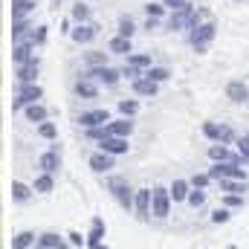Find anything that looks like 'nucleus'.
Segmentation results:
<instances>
[{
  "label": "nucleus",
  "mask_w": 249,
  "mask_h": 249,
  "mask_svg": "<svg viewBox=\"0 0 249 249\" xmlns=\"http://www.w3.org/2000/svg\"><path fill=\"white\" fill-rule=\"evenodd\" d=\"M214 35H217V23H214V20H203L200 26H194V29L188 32V41H191V47H194L197 53H206V47L214 41Z\"/></svg>",
  "instance_id": "nucleus-1"
},
{
  "label": "nucleus",
  "mask_w": 249,
  "mask_h": 249,
  "mask_svg": "<svg viewBox=\"0 0 249 249\" xmlns=\"http://www.w3.org/2000/svg\"><path fill=\"white\" fill-rule=\"evenodd\" d=\"M171 188H165V186H157V188H151V214L154 217H168V212H171Z\"/></svg>",
  "instance_id": "nucleus-2"
},
{
  "label": "nucleus",
  "mask_w": 249,
  "mask_h": 249,
  "mask_svg": "<svg viewBox=\"0 0 249 249\" xmlns=\"http://www.w3.org/2000/svg\"><path fill=\"white\" fill-rule=\"evenodd\" d=\"M41 96H44V90H41L38 84H20V90H18L15 102H12V110H23V107L35 105Z\"/></svg>",
  "instance_id": "nucleus-3"
},
{
  "label": "nucleus",
  "mask_w": 249,
  "mask_h": 249,
  "mask_svg": "<svg viewBox=\"0 0 249 249\" xmlns=\"http://www.w3.org/2000/svg\"><path fill=\"white\" fill-rule=\"evenodd\" d=\"M110 194L119 200V206H122L124 212H130L136 206V191L127 186L124 180H110Z\"/></svg>",
  "instance_id": "nucleus-4"
},
{
  "label": "nucleus",
  "mask_w": 249,
  "mask_h": 249,
  "mask_svg": "<svg viewBox=\"0 0 249 249\" xmlns=\"http://www.w3.org/2000/svg\"><path fill=\"white\" fill-rule=\"evenodd\" d=\"M87 75H93L99 84H105V87H113L119 78H124L122 75V70H113L110 64H105V67H90L87 70Z\"/></svg>",
  "instance_id": "nucleus-5"
},
{
  "label": "nucleus",
  "mask_w": 249,
  "mask_h": 249,
  "mask_svg": "<svg viewBox=\"0 0 249 249\" xmlns=\"http://www.w3.org/2000/svg\"><path fill=\"white\" fill-rule=\"evenodd\" d=\"M99 87H102V84H99L93 75L84 72V75L75 81V96H78V99H96V96H99Z\"/></svg>",
  "instance_id": "nucleus-6"
},
{
  "label": "nucleus",
  "mask_w": 249,
  "mask_h": 249,
  "mask_svg": "<svg viewBox=\"0 0 249 249\" xmlns=\"http://www.w3.org/2000/svg\"><path fill=\"white\" fill-rule=\"evenodd\" d=\"M99 148H102V151H107V154H113V157H122V154L130 151L127 136H105V139L99 142Z\"/></svg>",
  "instance_id": "nucleus-7"
},
{
  "label": "nucleus",
  "mask_w": 249,
  "mask_h": 249,
  "mask_svg": "<svg viewBox=\"0 0 249 249\" xmlns=\"http://www.w3.org/2000/svg\"><path fill=\"white\" fill-rule=\"evenodd\" d=\"M12 61L18 64H29V61H38L35 58V44L32 41H20V44H15V50H12Z\"/></svg>",
  "instance_id": "nucleus-8"
},
{
  "label": "nucleus",
  "mask_w": 249,
  "mask_h": 249,
  "mask_svg": "<svg viewBox=\"0 0 249 249\" xmlns=\"http://www.w3.org/2000/svg\"><path fill=\"white\" fill-rule=\"evenodd\" d=\"M113 160H116L113 154H107V151H102V148H99V151H96V154L90 157V168H93L96 174H107V171H110V168L116 165Z\"/></svg>",
  "instance_id": "nucleus-9"
},
{
  "label": "nucleus",
  "mask_w": 249,
  "mask_h": 249,
  "mask_svg": "<svg viewBox=\"0 0 249 249\" xmlns=\"http://www.w3.org/2000/svg\"><path fill=\"white\" fill-rule=\"evenodd\" d=\"M226 99L232 105H247L249 102V84H244V81H229L226 84Z\"/></svg>",
  "instance_id": "nucleus-10"
},
{
  "label": "nucleus",
  "mask_w": 249,
  "mask_h": 249,
  "mask_svg": "<svg viewBox=\"0 0 249 249\" xmlns=\"http://www.w3.org/2000/svg\"><path fill=\"white\" fill-rule=\"evenodd\" d=\"M32 32H35V26H32L26 18H20V20H12V44L32 41Z\"/></svg>",
  "instance_id": "nucleus-11"
},
{
  "label": "nucleus",
  "mask_w": 249,
  "mask_h": 249,
  "mask_svg": "<svg viewBox=\"0 0 249 249\" xmlns=\"http://www.w3.org/2000/svg\"><path fill=\"white\" fill-rule=\"evenodd\" d=\"M107 119H110L107 110H87V113L78 116V124L87 130V127H102V124H107Z\"/></svg>",
  "instance_id": "nucleus-12"
},
{
  "label": "nucleus",
  "mask_w": 249,
  "mask_h": 249,
  "mask_svg": "<svg viewBox=\"0 0 249 249\" xmlns=\"http://www.w3.org/2000/svg\"><path fill=\"white\" fill-rule=\"evenodd\" d=\"M70 38H72L75 44H90V41L96 38V26H90V23H78V26L70 29Z\"/></svg>",
  "instance_id": "nucleus-13"
},
{
  "label": "nucleus",
  "mask_w": 249,
  "mask_h": 249,
  "mask_svg": "<svg viewBox=\"0 0 249 249\" xmlns=\"http://www.w3.org/2000/svg\"><path fill=\"white\" fill-rule=\"evenodd\" d=\"M136 214L142 217V220H148L151 217V188H139L136 191Z\"/></svg>",
  "instance_id": "nucleus-14"
},
{
  "label": "nucleus",
  "mask_w": 249,
  "mask_h": 249,
  "mask_svg": "<svg viewBox=\"0 0 249 249\" xmlns=\"http://www.w3.org/2000/svg\"><path fill=\"white\" fill-rule=\"evenodd\" d=\"M15 75H18V84H35V78H38V61L20 64Z\"/></svg>",
  "instance_id": "nucleus-15"
},
{
  "label": "nucleus",
  "mask_w": 249,
  "mask_h": 249,
  "mask_svg": "<svg viewBox=\"0 0 249 249\" xmlns=\"http://www.w3.org/2000/svg\"><path fill=\"white\" fill-rule=\"evenodd\" d=\"M130 84H133V93H139V96H157V93H160V84L151 81L148 75H142V78H136V81H130Z\"/></svg>",
  "instance_id": "nucleus-16"
},
{
  "label": "nucleus",
  "mask_w": 249,
  "mask_h": 249,
  "mask_svg": "<svg viewBox=\"0 0 249 249\" xmlns=\"http://www.w3.org/2000/svg\"><path fill=\"white\" fill-rule=\"evenodd\" d=\"M41 168L47 171V174H55L58 171V165H61V154H58V148H53V151H47V154H41Z\"/></svg>",
  "instance_id": "nucleus-17"
},
{
  "label": "nucleus",
  "mask_w": 249,
  "mask_h": 249,
  "mask_svg": "<svg viewBox=\"0 0 249 249\" xmlns=\"http://www.w3.org/2000/svg\"><path fill=\"white\" fill-rule=\"evenodd\" d=\"M102 238H105V220L93 217V226H90V235H87V247L99 249L102 247Z\"/></svg>",
  "instance_id": "nucleus-18"
},
{
  "label": "nucleus",
  "mask_w": 249,
  "mask_h": 249,
  "mask_svg": "<svg viewBox=\"0 0 249 249\" xmlns=\"http://www.w3.org/2000/svg\"><path fill=\"white\" fill-rule=\"evenodd\" d=\"M107 130H110V136H130L133 133V119L130 116L113 119V122H107Z\"/></svg>",
  "instance_id": "nucleus-19"
},
{
  "label": "nucleus",
  "mask_w": 249,
  "mask_h": 249,
  "mask_svg": "<svg viewBox=\"0 0 249 249\" xmlns=\"http://www.w3.org/2000/svg\"><path fill=\"white\" fill-rule=\"evenodd\" d=\"M171 200H174V203H186L188 200V191H191V180H174V183H171Z\"/></svg>",
  "instance_id": "nucleus-20"
},
{
  "label": "nucleus",
  "mask_w": 249,
  "mask_h": 249,
  "mask_svg": "<svg viewBox=\"0 0 249 249\" xmlns=\"http://www.w3.org/2000/svg\"><path fill=\"white\" fill-rule=\"evenodd\" d=\"M107 50L113 53V55H130V38H124V35H116V38H110V44H107Z\"/></svg>",
  "instance_id": "nucleus-21"
},
{
  "label": "nucleus",
  "mask_w": 249,
  "mask_h": 249,
  "mask_svg": "<svg viewBox=\"0 0 249 249\" xmlns=\"http://www.w3.org/2000/svg\"><path fill=\"white\" fill-rule=\"evenodd\" d=\"M64 244L61 235H55V232H44V235H38V244L35 249H58Z\"/></svg>",
  "instance_id": "nucleus-22"
},
{
  "label": "nucleus",
  "mask_w": 249,
  "mask_h": 249,
  "mask_svg": "<svg viewBox=\"0 0 249 249\" xmlns=\"http://www.w3.org/2000/svg\"><path fill=\"white\" fill-rule=\"evenodd\" d=\"M29 12H35V0H18V3H12V20H20Z\"/></svg>",
  "instance_id": "nucleus-23"
},
{
  "label": "nucleus",
  "mask_w": 249,
  "mask_h": 249,
  "mask_svg": "<svg viewBox=\"0 0 249 249\" xmlns=\"http://www.w3.org/2000/svg\"><path fill=\"white\" fill-rule=\"evenodd\" d=\"M29 197H32V188L26 183H20V180H12V200L15 203H26Z\"/></svg>",
  "instance_id": "nucleus-24"
},
{
  "label": "nucleus",
  "mask_w": 249,
  "mask_h": 249,
  "mask_svg": "<svg viewBox=\"0 0 249 249\" xmlns=\"http://www.w3.org/2000/svg\"><path fill=\"white\" fill-rule=\"evenodd\" d=\"M247 180H235V177H223L220 180V191H226V194H244L247 191Z\"/></svg>",
  "instance_id": "nucleus-25"
},
{
  "label": "nucleus",
  "mask_w": 249,
  "mask_h": 249,
  "mask_svg": "<svg viewBox=\"0 0 249 249\" xmlns=\"http://www.w3.org/2000/svg\"><path fill=\"white\" fill-rule=\"evenodd\" d=\"M145 75H148L151 81L162 84V81H168V78H171V70H168V67H148V70H145Z\"/></svg>",
  "instance_id": "nucleus-26"
},
{
  "label": "nucleus",
  "mask_w": 249,
  "mask_h": 249,
  "mask_svg": "<svg viewBox=\"0 0 249 249\" xmlns=\"http://www.w3.org/2000/svg\"><path fill=\"white\" fill-rule=\"evenodd\" d=\"M35 244V232H18L12 238V249H29Z\"/></svg>",
  "instance_id": "nucleus-27"
},
{
  "label": "nucleus",
  "mask_w": 249,
  "mask_h": 249,
  "mask_svg": "<svg viewBox=\"0 0 249 249\" xmlns=\"http://www.w3.org/2000/svg\"><path fill=\"white\" fill-rule=\"evenodd\" d=\"M53 186H55V180H53V174H47V171L35 180V191H38V194H50Z\"/></svg>",
  "instance_id": "nucleus-28"
},
{
  "label": "nucleus",
  "mask_w": 249,
  "mask_h": 249,
  "mask_svg": "<svg viewBox=\"0 0 249 249\" xmlns=\"http://www.w3.org/2000/svg\"><path fill=\"white\" fill-rule=\"evenodd\" d=\"M26 119H29V122H35V124H41L44 119H47V110L35 102V105H29V107H26Z\"/></svg>",
  "instance_id": "nucleus-29"
},
{
  "label": "nucleus",
  "mask_w": 249,
  "mask_h": 249,
  "mask_svg": "<svg viewBox=\"0 0 249 249\" xmlns=\"http://www.w3.org/2000/svg\"><path fill=\"white\" fill-rule=\"evenodd\" d=\"M119 113L133 119V116L139 113V102H136V99H122V102H119Z\"/></svg>",
  "instance_id": "nucleus-30"
},
{
  "label": "nucleus",
  "mask_w": 249,
  "mask_h": 249,
  "mask_svg": "<svg viewBox=\"0 0 249 249\" xmlns=\"http://www.w3.org/2000/svg\"><path fill=\"white\" fill-rule=\"evenodd\" d=\"M72 20L87 23V20H90V6H87V3H75V6H72Z\"/></svg>",
  "instance_id": "nucleus-31"
},
{
  "label": "nucleus",
  "mask_w": 249,
  "mask_h": 249,
  "mask_svg": "<svg viewBox=\"0 0 249 249\" xmlns=\"http://www.w3.org/2000/svg\"><path fill=\"white\" fill-rule=\"evenodd\" d=\"M217 142H223V145H232V142H238V136H235L232 124H220V136H217Z\"/></svg>",
  "instance_id": "nucleus-32"
},
{
  "label": "nucleus",
  "mask_w": 249,
  "mask_h": 249,
  "mask_svg": "<svg viewBox=\"0 0 249 249\" xmlns=\"http://www.w3.org/2000/svg\"><path fill=\"white\" fill-rule=\"evenodd\" d=\"M186 203H188V206H194V209H197V206H203V203H206V191H203V188H191Z\"/></svg>",
  "instance_id": "nucleus-33"
},
{
  "label": "nucleus",
  "mask_w": 249,
  "mask_h": 249,
  "mask_svg": "<svg viewBox=\"0 0 249 249\" xmlns=\"http://www.w3.org/2000/svg\"><path fill=\"white\" fill-rule=\"evenodd\" d=\"M84 61L90 64V67H105L107 64V53H87Z\"/></svg>",
  "instance_id": "nucleus-34"
},
{
  "label": "nucleus",
  "mask_w": 249,
  "mask_h": 249,
  "mask_svg": "<svg viewBox=\"0 0 249 249\" xmlns=\"http://www.w3.org/2000/svg\"><path fill=\"white\" fill-rule=\"evenodd\" d=\"M127 64H133V67H139V70H148V67H151V58H148V55H139V53H130V55H127Z\"/></svg>",
  "instance_id": "nucleus-35"
},
{
  "label": "nucleus",
  "mask_w": 249,
  "mask_h": 249,
  "mask_svg": "<svg viewBox=\"0 0 249 249\" xmlns=\"http://www.w3.org/2000/svg\"><path fill=\"white\" fill-rule=\"evenodd\" d=\"M203 133H206V139L217 142V136H220V124L217 122H203Z\"/></svg>",
  "instance_id": "nucleus-36"
},
{
  "label": "nucleus",
  "mask_w": 249,
  "mask_h": 249,
  "mask_svg": "<svg viewBox=\"0 0 249 249\" xmlns=\"http://www.w3.org/2000/svg\"><path fill=\"white\" fill-rule=\"evenodd\" d=\"M133 32H136V23H133L130 18H122V20H119V35H124V38H133Z\"/></svg>",
  "instance_id": "nucleus-37"
},
{
  "label": "nucleus",
  "mask_w": 249,
  "mask_h": 249,
  "mask_svg": "<svg viewBox=\"0 0 249 249\" xmlns=\"http://www.w3.org/2000/svg\"><path fill=\"white\" fill-rule=\"evenodd\" d=\"M38 133H41L44 139H55V136H58V130H55V124L53 122H41L38 124Z\"/></svg>",
  "instance_id": "nucleus-38"
},
{
  "label": "nucleus",
  "mask_w": 249,
  "mask_h": 249,
  "mask_svg": "<svg viewBox=\"0 0 249 249\" xmlns=\"http://www.w3.org/2000/svg\"><path fill=\"white\" fill-rule=\"evenodd\" d=\"M145 15L148 18H162L165 15V3H148L145 6Z\"/></svg>",
  "instance_id": "nucleus-39"
},
{
  "label": "nucleus",
  "mask_w": 249,
  "mask_h": 249,
  "mask_svg": "<svg viewBox=\"0 0 249 249\" xmlns=\"http://www.w3.org/2000/svg\"><path fill=\"white\" fill-rule=\"evenodd\" d=\"M209 183H212V174L206 171V174H194L191 177V186L194 188H209Z\"/></svg>",
  "instance_id": "nucleus-40"
},
{
  "label": "nucleus",
  "mask_w": 249,
  "mask_h": 249,
  "mask_svg": "<svg viewBox=\"0 0 249 249\" xmlns=\"http://www.w3.org/2000/svg\"><path fill=\"white\" fill-rule=\"evenodd\" d=\"M105 136H110L107 124H102V127H87V139H105Z\"/></svg>",
  "instance_id": "nucleus-41"
},
{
  "label": "nucleus",
  "mask_w": 249,
  "mask_h": 249,
  "mask_svg": "<svg viewBox=\"0 0 249 249\" xmlns=\"http://www.w3.org/2000/svg\"><path fill=\"white\" fill-rule=\"evenodd\" d=\"M229 217H232V212H229L226 206H223V209H217V212H212V223H226Z\"/></svg>",
  "instance_id": "nucleus-42"
},
{
  "label": "nucleus",
  "mask_w": 249,
  "mask_h": 249,
  "mask_svg": "<svg viewBox=\"0 0 249 249\" xmlns=\"http://www.w3.org/2000/svg\"><path fill=\"white\" fill-rule=\"evenodd\" d=\"M238 151H241V157L249 162V133H244V136H238Z\"/></svg>",
  "instance_id": "nucleus-43"
},
{
  "label": "nucleus",
  "mask_w": 249,
  "mask_h": 249,
  "mask_svg": "<svg viewBox=\"0 0 249 249\" xmlns=\"http://www.w3.org/2000/svg\"><path fill=\"white\" fill-rule=\"evenodd\" d=\"M44 41H47V26H38V29L32 32V44H38V47H41Z\"/></svg>",
  "instance_id": "nucleus-44"
},
{
  "label": "nucleus",
  "mask_w": 249,
  "mask_h": 249,
  "mask_svg": "<svg viewBox=\"0 0 249 249\" xmlns=\"http://www.w3.org/2000/svg\"><path fill=\"white\" fill-rule=\"evenodd\" d=\"M226 206L238 209V206H244V197H241V194H226Z\"/></svg>",
  "instance_id": "nucleus-45"
},
{
  "label": "nucleus",
  "mask_w": 249,
  "mask_h": 249,
  "mask_svg": "<svg viewBox=\"0 0 249 249\" xmlns=\"http://www.w3.org/2000/svg\"><path fill=\"white\" fill-rule=\"evenodd\" d=\"M162 3H165V9H171V12H177V9L186 6V0H162Z\"/></svg>",
  "instance_id": "nucleus-46"
},
{
  "label": "nucleus",
  "mask_w": 249,
  "mask_h": 249,
  "mask_svg": "<svg viewBox=\"0 0 249 249\" xmlns=\"http://www.w3.org/2000/svg\"><path fill=\"white\" fill-rule=\"evenodd\" d=\"M70 244H75V247H84L87 241H84V238H81L78 232H70Z\"/></svg>",
  "instance_id": "nucleus-47"
},
{
  "label": "nucleus",
  "mask_w": 249,
  "mask_h": 249,
  "mask_svg": "<svg viewBox=\"0 0 249 249\" xmlns=\"http://www.w3.org/2000/svg\"><path fill=\"white\" fill-rule=\"evenodd\" d=\"M145 26H148V29H154V26H160V18H148V20H145Z\"/></svg>",
  "instance_id": "nucleus-48"
},
{
  "label": "nucleus",
  "mask_w": 249,
  "mask_h": 249,
  "mask_svg": "<svg viewBox=\"0 0 249 249\" xmlns=\"http://www.w3.org/2000/svg\"><path fill=\"white\" fill-rule=\"evenodd\" d=\"M99 249H110V247H105V244H102V247H99Z\"/></svg>",
  "instance_id": "nucleus-49"
},
{
  "label": "nucleus",
  "mask_w": 249,
  "mask_h": 249,
  "mask_svg": "<svg viewBox=\"0 0 249 249\" xmlns=\"http://www.w3.org/2000/svg\"><path fill=\"white\" fill-rule=\"evenodd\" d=\"M226 249H238V247H226Z\"/></svg>",
  "instance_id": "nucleus-50"
},
{
  "label": "nucleus",
  "mask_w": 249,
  "mask_h": 249,
  "mask_svg": "<svg viewBox=\"0 0 249 249\" xmlns=\"http://www.w3.org/2000/svg\"><path fill=\"white\" fill-rule=\"evenodd\" d=\"M12 3H18V0H12Z\"/></svg>",
  "instance_id": "nucleus-51"
}]
</instances>
